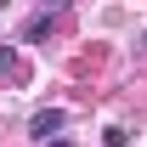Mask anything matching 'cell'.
<instances>
[{
  "label": "cell",
  "instance_id": "1",
  "mask_svg": "<svg viewBox=\"0 0 147 147\" xmlns=\"http://www.w3.org/2000/svg\"><path fill=\"white\" fill-rule=\"evenodd\" d=\"M62 119H68L62 108H40L34 119H28V136H40V142H45V136H57V130H62Z\"/></svg>",
  "mask_w": 147,
  "mask_h": 147
}]
</instances>
